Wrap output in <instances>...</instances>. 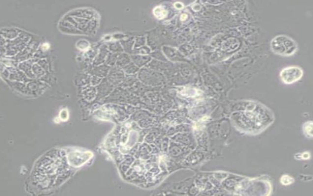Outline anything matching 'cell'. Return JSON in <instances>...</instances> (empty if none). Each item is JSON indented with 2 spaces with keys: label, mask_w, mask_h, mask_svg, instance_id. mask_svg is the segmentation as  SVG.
Instances as JSON below:
<instances>
[{
  "label": "cell",
  "mask_w": 313,
  "mask_h": 196,
  "mask_svg": "<svg viewBox=\"0 0 313 196\" xmlns=\"http://www.w3.org/2000/svg\"><path fill=\"white\" fill-rule=\"evenodd\" d=\"M270 47L275 54L287 57L294 54L298 49L296 42L285 35H277L273 38L270 42Z\"/></svg>",
  "instance_id": "6da1fadb"
},
{
  "label": "cell",
  "mask_w": 313,
  "mask_h": 196,
  "mask_svg": "<svg viewBox=\"0 0 313 196\" xmlns=\"http://www.w3.org/2000/svg\"><path fill=\"white\" fill-rule=\"evenodd\" d=\"M303 74L301 68L298 66H289L283 69L280 73L281 79L284 83L291 84L299 80Z\"/></svg>",
  "instance_id": "7a4b0ae2"
},
{
  "label": "cell",
  "mask_w": 313,
  "mask_h": 196,
  "mask_svg": "<svg viewBox=\"0 0 313 196\" xmlns=\"http://www.w3.org/2000/svg\"><path fill=\"white\" fill-rule=\"evenodd\" d=\"M167 11L161 6H157L154 9V14L156 18L159 20L164 19L167 15Z\"/></svg>",
  "instance_id": "3957f363"
},
{
  "label": "cell",
  "mask_w": 313,
  "mask_h": 196,
  "mask_svg": "<svg viewBox=\"0 0 313 196\" xmlns=\"http://www.w3.org/2000/svg\"><path fill=\"white\" fill-rule=\"evenodd\" d=\"M304 131L307 136H309V137H312L313 136V122L311 121L307 122L305 124V125H304Z\"/></svg>",
  "instance_id": "277c9868"
},
{
  "label": "cell",
  "mask_w": 313,
  "mask_h": 196,
  "mask_svg": "<svg viewBox=\"0 0 313 196\" xmlns=\"http://www.w3.org/2000/svg\"><path fill=\"white\" fill-rule=\"evenodd\" d=\"M294 178L288 175H283L281 178V182L282 184L284 185H288L289 184H292V183H294Z\"/></svg>",
  "instance_id": "5b68a950"
},
{
  "label": "cell",
  "mask_w": 313,
  "mask_h": 196,
  "mask_svg": "<svg viewBox=\"0 0 313 196\" xmlns=\"http://www.w3.org/2000/svg\"><path fill=\"white\" fill-rule=\"evenodd\" d=\"M174 7H176V9H183L184 7L183 4H182L180 2H177L174 4Z\"/></svg>",
  "instance_id": "8992f818"
},
{
  "label": "cell",
  "mask_w": 313,
  "mask_h": 196,
  "mask_svg": "<svg viewBox=\"0 0 313 196\" xmlns=\"http://www.w3.org/2000/svg\"><path fill=\"white\" fill-rule=\"evenodd\" d=\"M310 154L308 152H304L301 155V157L302 159H308L310 158Z\"/></svg>",
  "instance_id": "52a82bcc"
},
{
  "label": "cell",
  "mask_w": 313,
  "mask_h": 196,
  "mask_svg": "<svg viewBox=\"0 0 313 196\" xmlns=\"http://www.w3.org/2000/svg\"><path fill=\"white\" fill-rule=\"evenodd\" d=\"M187 18V15L186 14H182L180 17V20L182 21H184Z\"/></svg>",
  "instance_id": "ba28073f"
}]
</instances>
